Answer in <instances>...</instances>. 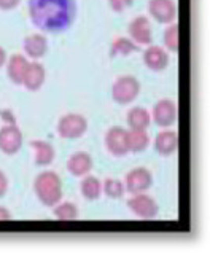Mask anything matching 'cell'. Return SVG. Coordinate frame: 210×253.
<instances>
[{
	"label": "cell",
	"instance_id": "6",
	"mask_svg": "<svg viewBox=\"0 0 210 253\" xmlns=\"http://www.w3.org/2000/svg\"><path fill=\"white\" fill-rule=\"evenodd\" d=\"M24 137L21 129L11 123V125H5L0 127V151L6 156L16 155L18 151L23 148Z\"/></svg>",
	"mask_w": 210,
	"mask_h": 253
},
{
	"label": "cell",
	"instance_id": "24",
	"mask_svg": "<svg viewBox=\"0 0 210 253\" xmlns=\"http://www.w3.org/2000/svg\"><path fill=\"white\" fill-rule=\"evenodd\" d=\"M125 183L120 182L117 178H105V182L102 183V193H105V196L110 199H120L125 196Z\"/></svg>",
	"mask_w": 210,
	"mask_h": 253
},
{
	"label": "cell",
	"instance_id": "4",
	"mask_svg": "<svg viewBox=\"0 0 210 253\" xmlns=\"http://www.w3.org/2000/svg\"><path fill=\"white\" fill-rule=\"evenodd\" d=\"M88 131V120L80 113H67L57 123V134L61 139L75 140L83 137Z\"/></svg>",
	"mask_w": 210,
	"mask_h": 253
},
{
	"label": "cell",
	"instance_id": "10",
	"mask_svg": "<svg viewBox=\"0 0 210 253\" xmlns=\"http://www.w3.org/2000/svg\"><path fill=\"white\" fill-rule=\"evenodd\" d=\"M105 147L108 153L115 158H123L129 153L127 148V131L121 126H113L105 134Z\"/></svg>",
	"mask_w": 210,
	"mask_h": 253
},
{
	"label": "cell",
	"instance_id": "22",
	"mask_svg": "<svg viewBox=\"0 0 210 253\" xmlns=\"http://www.w3.org/2000/svg\"><path fill=\"white\" fill-rule=\"evenodd\" d=\"M139 45L134 43L131 39L127 37H118L115 39L112 46H110V56L112 57H117V56H129V54H134L139 51Z\"/></svg>",
	"mask_w": 210,
	"mask_h": 253
},
{
	"label": "cell",
	"instance_id": "1",
	"mask_svg": "<svg viewBox=\"0 0 210 253\" xmlns=\"http://www.w3.org/2000/svg\"><path fill=\"white\" fill-rule=\"evenodd\" d=\"M29 18L43 34L69 31L77 18L75 0H29Z\"/></svg>",
	"mask_w": 210,
	"mask_h": 253
},
{
	"label": "cell",
	"instance_id": "9",
	"mask_svg": "<svg viewBox=\"0 0 210 253\" xmlns=\"http://www.w3.org/2000/svg\"><path fill=\"white\" fill-rule=\"evenodd\" d=\"M127 34L139 46H148L153 43V29L147 16H137L127 26Z\"/></svg>",
	"mask_w": 210,
	"mask_h": 253
},
{
	"label": "cell",
	"instance_id": "20",
	"mask_svg": "<svg viewBox=\"0 0 210 253\" xmlns=\"http://www.w3.org/2000/svg\"><path fill=\"white\" fill-rule=\"evenodd\" d=\"M126 123L129 129H148L151 125V115L147 108L134 107L126 115Z\"/></svg>",
	"mask_w": 210,
	"mask_h": 253
},
{
	"label": "cell",
	"instance_id": "30",
	"mask_svg": "<svg viewBox=\"0 0 210 253\" xmlns=\"http://www.w3.org/2000/svg\"><path fill=\"white\" fill-rule=\"evenodd\" d=\"M6 64V51L3 46H0V69Z\"/></svg>",
	"mask_w": 210,
	"mask_h": 253
},
{
	"label": "cell",
	"instance_id": "16",
	"mask_svg": "<svg viewBox=\"0 0 210 253\" xmlns=\"http://www.w3.org/2000/svg\"><path fill=\"white\" fill-rule=\"evenodd\" d=\"M92 158L89 153L86 151H77L74 153L67 161V170L72 173L74 177H84L92 170Z\"/></svg>",
	"mask_w": 210,
	"mask_h": 253
},
{
	"label": "cell",
	"instance_id": "19",
	"mask_svg": "<svg viewBox=\"0 0 210 253\" xmlns=\"http://www.w3.org/2000/svg\"><path fill=\"white\" fill-rule=\"evenodd\" d=\"M150 145L147 129H131L127 131V148L131 153H142Z\"/></svg>",
	"mask_w": 210,
	"mask_h": 253
},
{
	"label": "cell",
	"instance_id": "18",
	"mask_svg": "<svg viewBox=\"0 0 210 253\" xmlns=\"http://www.w3.org/2000/svg\"><path fill=\"white\" fill-rule=\"evenodd\" d=\"M31 147L34 148V161L39 168H48L54 163L56 150L49 142L45 140H32Z\"/></svg>",
	"mask_w": 210,
	"mask_h": 253
},
{
	"label": "cell",
	"instance_id": "23",
	"mask_svg": "<svg viewBox=\"0 0 210 253\" xmlns=\"http://www.w3.org/2000/svg\"><path fill=\"white\" fill-rule=\"evenodd\" d=\"M53 215L59 221H75L78 218V207L74 202H57L53 207Z\"/></svg>",
	"mask_w": 210,
	"mask_h": 253
},
{
	"label": "cell",
	"instance_id": "13",
	"mask_svg": "<svg viewBox=\"0 0 210 253\" xmlns=\"http://www.w3.org/2000/svg\"><path fill=\"white\" fill-rule=\"evenodd\" d=\"M153 148L155 151L163 158H169L175 155V151L178 148V135L175 131H170V129L166 127V131H161L153 142Z\"/></svg>",
	"mask_w": 210,
	"mask_h": 253
},
{
	"label": "cell",
	"instance_id": "27",
	"mask_svg": "<svg viewBox=\"0 0 210 253\" xmlns=\"http://www.w3.org/2000/svg\"><path fill=\"white\" fill-rule=\"evenodd\" d=\"M23 2V0H0V10L2 11H11Z\"/></svg>",
	"mask_w": 210,
	"mask_h": 253
},
{
	"label": "cell",
	"instance_id": "15",
	"mask_svg": "<svg viewBox=\"0 0 210 253\" xmlns=\"http://www.w3.org/2000/svg\"><path fill=\"white\" fill-rule=\"evenodd\" d=\"M24 53L32 61H39L48 53V39L43 34H31L24 39L23 43Z\"/></svg>",
	"mask_w": 210,
	"mask_h": 253
},
{
	"label": "cell",
	"instance_id": "14",
	"mask_svg": "<svg viewBox=\"0 0 210 253\" xmlns=\"http://www.w3.org/2000/svg\"><path fill=\"white\" fill-rule=\"evenodd\" d=\"M45 78H46V70H45V67L42 66V62L32 61V62H29V66L26 69V74H24V78H23V84H21V86H24L27 91L35 92L43 86V83H45Z\"/></svg>",
	"mask_w": 210,
	"mask_h": 253
},
{
	"label": "cell",
	"instance_id": "29",
	"mask_svg": "<svg viewBox=\"0 0 210 253\" xmlns=\"http://www.w3.org/2000/svg\"><path fill=\"white\" fill-rule=\"evenodd\" d=\"M11 220V212L6 207L0 206V221H10Z\"/></svg>",
	"mask_w": 210,
	"mask_h": 253
},
{
	"label": "cell",
	"instance_id": "5",
	"mask_svg": "<svg viewBox=\"0 0 210 253\" xmlns=\"http://www.w3.org/2000/svg\"><path fill=\"white\" fill-rule=\"evenodd\" d=\"M127 207L135 216L143 220H153L159 213V206L156 199L145 193L132 194V198L127 201Z\"/></svg>",
	"mask_w": 210,
	"mask_h": 253
},
{
	"label": "cell",
	"instance_id": "7",
	"mask_svg": "<svg viewBox=\"0 0 210 253\" xmlns=\"http://www.w3.org/2000/svg\"><path fill=\"white\" fill-rule=\"evenodd\" d=\"M151 185H153V173L147 168H135L129 170L125 177V188L131 194L147 193Z\"/></svg>",
	"mask_w": 210,
	"mask_h": 253
},
{
	"label": "cell",
	"instance_id": "28",
	"mask_svg": "<svg viewBox=\"0 0 210 253\" xmlns=\"http://www.w3.org/2000/svg\"><path fill=\"white\" fill-rule=\"evenodd\" d=\"M6 191H8V178H6L5 173L0 170V198H3Z\"/></svg>",
	"mask_w": 210,
	"mask_h": 253
},
{
	"label": "cell",
	"instance_id": "26",
	"mask_svg": "<svg viewBox=\"0 0 210 253\" xmlns=\"http://www.w3.org/2000/svg\"><path fill=\"white\" fill-rule=\"evenodd\" d=\"M108 5L115 13H125L129 6L134 5V0H108Z\"/></svg>",
	"mask_w": 210,
	"mask_h": 253
},
{
	"label": "cell",
	"instance_id": "21",
	"mask_svg": "<svg viewBox=\"0 0 210 253\" xmlns=\"http://www.w3.org/2000/svg\"><path fill=\"white\" fill-rule=\"evenodd\" d=\"M80 190H82V194L84 199L88 201H97L100 196H102V182L94 177V175H84L82 180V185H80Z\"/></svg>",
	"mask_w": 210,
	"mask_h": 253
},
{
	"label": "cell",
	"instance_id": "8",
	"mask_svg": "<svg viewBox=\"0 0 210 253\" xmlns=\"http://www.w3.org/2000/svg\"><path fill=\"white\" fill-rule=\"evenodd\" d=\"M151 115V121L159 127H170L175 125L177 121V105L170 99H161L158 100L153 107Z\"/></svg>",
	"mask_w": 210,
	"mask_h": 253
},
{
	"label": "cell",
	"instance_id": "3",
	"mask_svg": "<svg viewBox=\"0 0 210 253\" xmlns=\"http://www.w3.org/2000/svg\"><path fill=\"white\" fill-rule=\"evenodd\" d=\"M140 82L134 75H121L112 86V99L120 105H129L139 97Z\"/></svg>",
	"mask_w": 210,
	"mask_h": 253
},
{
	"label": "cell",
	"instance_id": "12",
	"mask_svg": "<svg viewBox=\"0 0 210 253\" xmlns=\"http://www.w3.org/2000/svg\"><path fill=\"white\" fill-rule=\"evenodd\" d=\"M143 64L153 72H163L169 67L168 49L158 45H148L143 51Z\"/></svg>",
	"mask_w": 210,
	"mask_h": 253
},
{
	"label": "cell",
	"instance_id": "25",
	"mask_svg": "<svg viewBox=\"0 0 210 253\" xmlns=\"http://www.w3.org/2000/svg\"><path fill=\"white\" fill-rule=\"evenodd\" d=\"M169 27L164 31V48L168 49L169 53H177L178 51V26L175 23L168 24Z\"/></svg>",
	"mask_w": 210,
	"mask_h": 253
},
{
	"label": "cell",
	"instance_id": "2",
	"mask_svg": "<svg viewBox=\"0 0 210 253\" xmlns=\"http://www.w3.org/2000/svg\"><path fill=\"white\" fill-rule=\"evenodd\" d=\"M34 191L45 207H54L62 199V180L53 170L39 173L34 180Z\"/></svg>",
	"mask_w": 210,
	"mask_h": 253
},
{
	"label": "cell",
	"instance_id": "11",
	"mask_svg": "<svg viewBox=\"0 0 210 253\" xmlns=\"http://www.w3.org/2000/svg\"><path fill=\"white\" fill-rule=\"evenodd\" d=\"M148 13L156 23L170 24L177 19V5L173 0H150Z\"/></svg>",
	"mask_w": 210,
	"mask_h": 253
},
{
	"label": "cell",
	"instance_id": "17",
	"mask_svg": "<svg viewBox=\"0 0 210 253\" xmlns=\"http://www.w3.org/2000/svg\"><path fill=\"white\" fill-rule=\"evenodd\" d=\"M6 75L10 82L16 86L23 84V78L26 74V69L29 66V59L23 54H13L10 59H6Z\"/></svg>",
	"mask_w": 210,
	"mask_h": 253
}]
</instances>
